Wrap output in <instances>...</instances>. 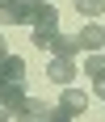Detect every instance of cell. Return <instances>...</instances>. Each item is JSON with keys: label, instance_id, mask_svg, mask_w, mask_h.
Returning <instances> with one entry per match:
<instances>
[{"label": "cell", "instance_id": "1", "mask_svg": "<svg viewBox=\"0 0 105 122\" xmlns=\"http://www.w3.org/2000/svg\"><path fill=\"white\" fill-rule=\"evenodd\" d=\"M34 9L38 4H30V0H9L0 17H4V25H34Z\"/></svg>", "mask_w": 105, "mask_h": 122}, {"label": "cell", "instance_id": "2", "mask_svg": "<svg viewBox=\"0 0 105 122\" xmlns=\"http://www.w3.org/2000/svg\"><path fill=\"white\" fill-rule=\"evenodd\" d=\"M42 105H46V101H38V97H30V93H25L17 105H9V118H13V122H38Z\"/></svg>", "mask_w": 105, "mask_h": 122}, {"label": "cell", "instance_id": "3", "mask_svg": "<svg viewBox=\"0 0 105 122\" xmlns=\"http://www.w3.org/2000/svg\"><path fill=\"white\" fill-rule=\"evenodd\" d=\"M76 42H80V51H101L105 46V25H84L80 34H76Z\"/></svg>", "mask_w": 105, "mask_h": 122}, {"label": "cell", "instance_id": "4", "mask_svg": "<svg viewBox=\"0 0 105 122\" xmlns=\"http://www.w3.org/2000/svg\"><path fill=\"white\" fill-rule=\"evenodd\" d=\"M46 76L55 80V84H63V88H67V84H71V76H76V59H50Z\"/></svg>", "mask_w": 105, "mask_h": 122}, {"label": "cell", "instance_id": "5", "mask_svg": "<svg viewBox=\"0 0 105 122\" xmlns=\"http://www.w3.org/2000/svg\"><path fill=\"white\" fill-rule=\"evenodd\" d=\"M0 80H25V59L21 55H0Z\"/></svg>", "mask_w": 105, "mask_h": 122}, {"label": "cell", "instance_id": "6", "mask_svg": "<svg viewBox=\"0 0 105 122\" xmlns=\"http://www.w3.org/2000/svg\"><path fill=\"white\" fill-rule=\"evenodd\" d=\"M21 97H25V84H21V80H0V110L17 105Z\"/></svg>", "mask_w": 105, "mask_h": 122}, {"label": "cell", "instance_id": "7", "mask_svg": "<svg viewBox=\"0 0 105 122\" xmlns=\"http://www.w3.org/2000/svg\"><path fill=\"white\" fill-rule=\"evenodd\" d=\"M76 51H80V42H76V34H55V42H50V55L55 59H76Z\"/></svg>", "mask_w": 105, "mask_h": 122}, {"label": "cell", "instance_id": "8", "mask_svg": "<svg viewBox=\"0 0 105 122\" xmlns=\"http://www.w3.org/2000/svg\"><path fill=\"white\" fill-rule=\"evenodd\" d=\"M59 105H63V110H67L71 114V118H76V114H84V105H88V97H84V93H80V88H63V97H59Z\"/></svg>", "mask_w": 105, "mask_h": 122}, {"label": "cell", "instance_id": "9", "mask_svg": "<svg viewBox=\"0 0 105 122\" xmlns=\"http://www.w3.org/2000/svg\"><path fill=\"white\" fill-rule=\"evenodd\" d=\"M34 30H59V9L55 4H38L34 9Z\"/></svg>", "mask_w": 105, "mask_h": 122}, {"label": "cell", "instance_id": "10", "mask_svg": "<svg viewBox=\"0 0 105 122\" xmlns=\"http://www.w3.org/2000/svg\"><path fill=\"white\" fill-rule=\"evenodd\" d=\"M76 13L93 21V17H101V13H105V0H76Z\"/></svg>", "mask_w": 105, "mask_h": 122}, {"label": "cell", "instance_id": "11", "mask_svg": "<svg viewBox=\"0 0 105 122\" xmlns=\"http://www.w3.org/2000/svg\"><path fill=\"white\" fill-rule=\"evenodd\" d=\"M55 34H59V30H34V46H38V51H50Z\"/></svg>", "mask_w": 105, "mask_h": 122}, {"label": "cell", "instance_id": "12", "mask_svg": "<svg viewBox=\"0 0 105 122\" xmlns=\"http://www.w3.org/2000/svg\"><path fill=\"white\" fill-rule=\"evenodd\" d=\"M93 93L105 101V72H101V76H93Z\"/></svg>", "mask_w": 105, "mask_h": 122}, {"label": "cell", "instance_id": "13", "mask_svg": "<svg viewBox=\"0 0 105 122\" xmlns=\"http://www.w3.org/2000/svg\"><path fill=\"white\" fill-rule=\"evenodd\" d=\"M0 122H13V118H9V110H0Z\"/></svg>", "mask_w": 105, "mask_h": 122}, {"label": "cell", "instance_id": "14", "mask_svg": "<svg viewBox=\"0 0 105 122\" xmlns=\"http://www.w3.org/2000/svg\"><path fill=\"white\" fill-rule=\"evenodd\" d=\"M0 55H9V51H4V34H0Z\"/></svg>", "mask_w": 105, "mask_h": 122}, {"label": "cell", "instance_id": "15", "mask_svg": "<svg viewBox=\"0 0 105 122\" xmlns=\"http://www.w3.org/2000/svg\"><path fill=\"white\" fill-rule=\"evenodd\" d=\"M30 4H50V0H30Z\"/></svg>", "mask_w": 105, "mask_h": 122}, {"label": "cell", "instance_id": "16", "mask_svg": "<svg viewBox=\"0 0 105 122\" xmlns=\"http://www.w3.org/2000/svg\"><path fill=\"white\" fill-rule=\"evenodd\" d=\"M4 4H9V0H0V9H4Z\"/></svg>", "mask_w": 105, "mask_h": 122}]
</instances>
